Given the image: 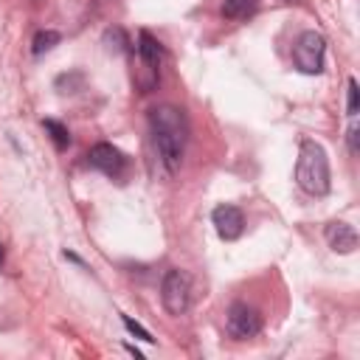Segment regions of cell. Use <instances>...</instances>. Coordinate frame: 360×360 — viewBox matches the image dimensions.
Returning a JSON list of instances; mask_svg holds the SVG:
<instances>
[{
  "instance_id": "1",
  "label": "cell",
  "mask_w": 360,
  "mask_h": 360,
  "mask_svg": "<svg viewBox=\"0 0 360 360\" xmlns=\"http://www.w3.org/2000/svg\"><path fill=\"white\" fill-rule=\"evenodd\" d=\"M149 127H152V138H155V149L160 155V163L166 166V172L174 174L180 169V163H183L186 135H188L183 110H177L172 104L155 107L149 112Z\"/></svg>"
},
{
  "instance_id": "2",
  "label": "cell",
  "mask_w": 360,
  "mask_h": 360,
  "mask_svg": "<svg viewBox=\"0 0 360 360\" xmlns=\"http://www.w3.org/2000/svg\"><path fill=\"white\" fill-rule=\"evenodd\" d=\"M295 183L301 191L312 197H323L329 191V160L326 152L318 141H304L298 152V166H295Z\"/></svg>"
},
{
  "instance_id": "3",
  "label": "cell",
  "mask_w": 360,
  "mask_h": 360,
  "mask_svg": "<svg viewBox=\"0 0 360 360\" xmlns=\"http://www.w3.org/2000/svg\"><path fill=\"white\" fill-rule=\"evenodd\" d=\"M188 298H191V278H188V273L172 267L163 276V284H160V301H163L166 312L169 315H183L188 309Z\"/></svg>"
},
{
  "instance_id": "4",
  "label": "cell",
  "mask_w": 360,
  "mask_h": 360,
  "mask_svg": "<svg viewBox=\"0 0 360 360\" xmlns=\"http://www.w3.org/2000/svg\"><path fill=\"white\" fill-rule=\"evenodd\" d=\"M323 51H326V39L318 31H304L295 39L292 59H295L298 70H304V73H321L323 70Z\"/></svg>"
},
{
  "instance_id": "5",
  "label": "cell",
  "mask_w": 360,
  "mask_h": 360,
  "mask_svg": "<svg viewBox=\"0 0 360 360\" xmlns=\"http://www.w3.org/2000/svg\"><path fill=\"white\" fill-rule=\"evenodd\" d=\"M225 326H228V335H231V338L245 340V338H253V335L262 332V315H259L253 307H248V304L239 301V304H233V307L228 309Z\"/></svg>"
},
{
  "instance_id": "6",
  "label": "cell",
  "mask_w": 360,
  "mask_h": 360,
  "mask_svg": "<svg viewBox=\"0 0 360 360\" xmlns=\"http://www.w3.org/2000/svg\"><path fill=\"white\" fill-rule=\"evenodd\" d=\"M87 163H90L93 169L110 174V177H118L127 160H124V155H121L112 143H96V146L87 152Z\"/></svg>"
},
{
  "instance_id": "7",
  "label": "cell",
  "mask_w": 360,
  "mask_h": 360,
  "mask_svg": "<svg viewBox=\"0 0 360 360\" xmlns=\"http://www.w3.org/2000/svg\"><path fill=\"white\" fill-rule=\"evenodd\" d=\"M211 219H214V228H217V233H219L222 239H236V236L242 233V228H245L242 211H239L236 205H228V202L217 205L214 214H211Z\"/></svg>"
},
{
  "instance_id": "8",
  "label": "cell",
  "mask_w": 360,
  "mask_h": 360,
  "mask_svg": "<svg viewBox=\"0 0 360 360\" xmlns=\"http://www.w3.org/2000/svg\"><path fill=\"white\" fill-rule=\"evenodd\" d=\"M138 56H141L143 70L149 73V82L155 84V82H158V68H160L163 48H160V42H158L149 31H141V34H138Z\"/></svg>"
},
{
  "instance_id": "9",
  "label": "cell",
  "mask_w": 360,
  "mask_h": 360,
  "mask_svg": "<svg viewBox=\"0 0 360 360\" xmlns=\"http://www.w3.org/2000/svg\"><path fill=\"white\" fill-rule=\"evenodd\" d=\"M326 239H329L332 250H338V253H352L357 248V231L349 222H332L326 228Z\"/></svg>"
},
{
  "instance_id": "10",
  "label": "cell",
  "mask_w": 360,
  "mask_h": 360,
  "mask_svg": "<svg viewBox=\"0 0 360 360\" xmlns=\"http://www.w3.org/2000/svg\"><path fill=\"white\" fill-rule=\"evenodd\" d=\"M256 6L259 0H222V14L228 20H245L248 14H253Z\"/></svg>"
},
{
  "instance_id": "11",
  "label": "cell",
  "mask_w": 360,
  "mask_h": 360,
  "mask_svg": "<svg viewBox=\"0 0 360 360\" xmlns=\"http://www.w3.org/2000/svg\"><path fill=\"white\" fill-rule=\"evenodd\" d=\"M59 39H62V37H59V31H51V28H48V31H39V34L34 37V42H31V51L39 56V53L51 51L53 45H59Z\"/></svg>"
},
{
  "instance_id": "12",
  "label": "cell",
  "mask_w": 360,
  "mask_h": 360,
  "mask_svg": "<svg viewBox=\"0 0 360 360\" xmlns=\"http://www.w3.org/2000/svg\"><path fill=\"white\" fill-rule=\"evenodd\" d=\"M42 127H45V132H51V138H53V143H56L59 149H65V146L70 143V135H68V129H65L59 121L45 118V121H42Z\"/></svg>"
},
{
  "instance_id": "13",
  "label": "cell",
  "mask_w": 360,
  "mask_h": 360,
  "mask_svg": "<svg viewBox=\"0 0 360 360\" xmlns=\"http://www.w3.org/2000/svg\"><path fill=\"white\" fill-rule=\"evenodd\" d=\"M357 107H360V90H357V79H349V104H346V112H349V115H357Z\"/></svg>"
},
{
  "instance_id": "14",
  "label": "cell",
  "mask_w": 360,
  "mask_h": 360,
  "mask_svg": "<svg viewBox=\"0 0 360 360\" xmlns=\"http://www.w3.org/2000/svg\"><path fill=\"white\" fill-rule=\"evenodd\" d=\"M124 326H127V329H129L135 338H141V340H146V343H152V340H155V338H152V335H149V332H146L141 323H135L129 315H124Z\"/></svg>"
},
{
  "instance_id": "15",
  "label": "cell",
  "mask_w": 360,
  "mask_h": 360,
  "mask_svg": "<svg viewBox=\"0 0 360 360\" xmlns=\"http://www.w3.org/2000/svg\"><path fill=\"white\" fill-rule=\"evenodd\" d=\"M357 127H349V149H352V155H357Z\"/></svg>"
},
{
  "instance_id": "16",
  "label": "cell",
  "mask_w": 360,
  "mask_h": 360,
  "mask_svg": "<svg viewBox=\"0 0 360 360\" xmlns=\"http://www.w3.org/2000/svg\"><path fill=\"white\" fill-rule=\"evenodd\" d=\"M0 262H3V245H0Z\"/></svg>"
}]
</instances>
